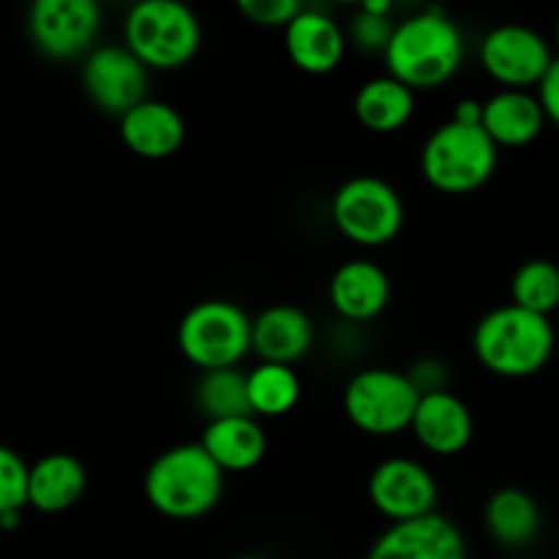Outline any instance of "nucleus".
<instances>
[{"mask_svg":"<svg viewBox=\"0 0 559 559\" xmlns=\"http://www.w3.org/2000/svg\"><path fill=\"white\" fill-rule=\"evenodd\" d=\"M420 391L409 374L393 369H364L344 388L349 424L369 437H393L413 429Z\"/></svg>","mask_w":559,"mask_h":559,"instance_id":"obj_7","label":"nucleus"},{"mask_svg":"<svg viewBox=\"0 0 559 559\" xmlns=\"http://www.w3.org/2000/svg\"><path fill=\"white\" fill-rule=\"evenodd\" d=\"M486 530L491 540L508 549L533 544L540 533V508L533 495L522 489H500L486 502Z\"/></svg>","mask_w":559,"mask_h":559,"instance_id":"obj_23","label":"nucleus"},{"mask_svg":"<svg viewBox=\"0 0 559 559\" xmlns=\"http://www.w3.org/2000/svg\"><path fill=\"white\" fill-rule=\"evenodd\" d=\"M27 480H31V467L22 462L20 453L0 445V516L27 506Z\"/></svg>","mask_w":559,"mask_h":559,"instance_id":"obj_28","label":"nucleus"},{"mask_svg":"<svg viewBox=\"0 0 559 559\" xmlns=\"http://www.w3.org/2000/svg\"><path fill=\"white\" fill-rule=\"evenodd\" d=\"M147 76L151 71L126 44L123 47L118 44L96 47L82 66V85L91 102L118 120L136 104L145 102Z\"/></svg>","mask_w":559,"mask_h":559,"instance_id":"obj_11","label":"nucleus"},{"mask_svg":"<svg viewBox=\"0 0 559 559\" xmlns=\"http://www.w3.org/2000/svg\"><path fill=\"white\" fill-rule=\"evenodd\" d=\"M437 480L420 462L391 456L369 475V500L393 524L424 519L437 513Z\"/></svg>","mask_w":559,"mask_h":559,"instance_id":"obj_12","label":"nucleus"},{"mask_svg":"<svg viewBox=\"0 0 559 559\" xmlns=\"http://www.w3.org/2000/svg\"><path fill=\"white\" fill-rule=\"evenodd\" d=\"M519 559H527V557H519Z\"/></svg>","mask_w":559,"mask_h":559,"instance_id":"obj_35","label":"nucleus"},{"mask_svg":"<svg viewBox=\"0 0 559 559\" xmlns=\"http://www.w3.org/2000/svg\"><path fill=\"white\" fill-rule=\"evenodd\" d=\"M200 445L222 473H249L265 459L267 437L260 420L249 415V418L211 420L202 431Z\"/></svg>","mask_w":559,"mask_h":559,"instance_id":"obj_20","label":"nucleus"},{"mask_svg":"<svg viewBox=\"0 0 559 559\" xmlns=\"http://www.w3.org/2000/svg\"><path fill=\"white\" fill-rule=\"evenodd\" d=\"M311 342L314 328L309 314L298 306H267L251 320V353L260 355V364H298L311 349Z\"/></svg>","mask_w":559,"mask_h":559,"instance_id":"obj_16","label":"nucleus"},{"mask_svg":"<svg viewBox=\"0 0 559 559\" xmlns=\"http://www.w3.org/2000/svg\"><path fill=\"white\" fill-rule=\"evenodd\" d=\"M331 304L344 320L369 322L380 317L391 304V278L380 265L369 260L344 262L331 278Z\"/></svg>","mask_w":559,"mask_h":559,"instance_id":"obj_18","label":"nucleus"},{"mask_svg":"<svg viewBox=\"0 0 559 559\" xmlns=\"http://www.w3.org/2000/svg\"><path fill=\"white\" fill-rule=\"evenodd\" d=\"M20 522H22V511L3 513V516H0V527H3V530H16V527H20Z\"/></svg>","mask_w":559,"mask_h":559,"instance_id":"obj_32","label":"nucleus"},{"mask_svg":"<svg viewBox=\"0 0 559 559\" xmlns=\"http://www.w3.org/2000/svg\"><path fill=\"white\" fill-rule=\"evenodd\" d=\"M555 38H557V47H559V20H557V27H555Z\"/></svg>","mask_w":559,"mask_h":559,"instance_id":"obj_33","label":"nucleus"},{"mask_svg":"<svg viewBox=\"0 0 559 559\" xmlns=\"http://www.w3.org/2000/svg\"><path fill=\"white\" fill-rule=\"evenodd\" d=\"M120 140L134 156L162 162L180 151L186 140V123L173 104L145 98L120 118Z\"/></svg>","mask_w":559,"mask_h":559,"instance_id":"obj_17","label":"nucleus"},{"mask_svg":"<svg viewBox=\"0 0 559 559\" xmlns=\"http://www.w3.org/2000/svg\"><path fill=\"white\" fill-rule=\"evenodd\" d=\"M511 304L551 317L559 309V265L551 260H527L511 282Z\"/></svg>","mask_w":559,"mask_h":559,"instance_id":"obj_26","label":"nucleus"},{"mask_svg":"<svg viewBox=\"0 0 559 559\" xmlns=\"http://www.w3.org/2000/svg\"><path fill=\"white\" fill-rule=\"evenodd\" d=\"M413 435L435 456H456L473 442L475 420L467 404L451 391L424 393L413 418Z\"/></svg>","mask_w":559,"mask_h":559,"instance_id":"obj_15","label":"nucleus"},{"mask_svg":"<svg viewBox=\"0 0 559 559\" xmlns=\"http://www.w3.org/2000/svg\"><path fill=\"white\" fill-rule=\"evenodd\" d=\"M451 120L464 126H480V120H484V102H478V98H462V102L453 107Z\"/></svg>","mask_w":559,"mask_h":559,"instance_id":"obj_31","label":"nucleus"},{"mask_svg":"<svg viewBox=\"0 0 559 559\" xmlns=\"http://www.w3.org/2000/svg\"><path fill=\"white\" fill-rule=\"evenodd\" d=\"M355 118L374 134H396L413 120L415 91H409L396 76H374L355 93Z\"/></svg>","mask_w":559,"mask_h":559,"instance_id":"obj_22","label":"nucleus"},{"mask_svg":"<svg viewBox=\"0 0 559 559\" xmlns=\"http://www.w3.org/2000/svg\"><path fill=\"white\" fill-rule=\"evenodd\" d=\"M197 407L205 415L207 424L211 420H227V418H249V382H246L243 371L235 369H216L202 371L200 382H197Z\"/></svg>","mask_w":559,"mask_h":559,"instance_id":"obj_25","label":"nucleus"},{"mask_svg":"<svg viewBox=\"0 0 559 559\" xmlns=\"http://www.w3.org/2000/svg\"><path fill=\"white\" fill-rule=\"evenodd\" d=\"M85 489V464L71 453H49L31 467L27 506L41 513H63L82 500Z\"/></svg>","mask_w":559,"mask_h":559,"instance_id":"obj_21","label":"nucleus"},{"mask_svg":"<svg viewBox=\"0 0 559 559\" xmlns=\"http://www.w3.org/2000/svg\"><path fill=\"white\" fill-rule=\"evenodd\" d=\"M123 38L147 71H175L200 52L202 27L178 0H142L126 16Z\"/></svg>","mask_w":559,"mask_h":559,"instance_id":"obj_4","label":"nucleus"},{"mask_svg":"<svg viewBox=\"0 0 559 559\" xmlns=\"http://www.w3.org/2000/svg\"><path fill=\"white\" fill-rule=\"evenodd\" d=\"M224 473L200 442H186L158 453L145 473V500L153 511L175 522H191L218 506Z\"/></svg>","mask_w":559,"mask_h":559,"instance_id":"obj_3","label":"nucleus"},{"mask_svg":"<svg viewBox=\"0 0 559 559\" xmlns=\"http://www.w3.org/2000/svg\"><path fill=\"white\" fill-rule=\"evenodd\" d=\"M331 213L338 233L364 249L393 243L404 227L402 197L377 175H358L342 183L333 197Z\"/></svg>","mask_w":559,"mask_h":559,"instance_id":"obj_8","label":"nucleus"},{"mask_svg":"<svg viewBox=\"0 0 559 559\" xmlns=\"http://www.w3.org/2000/svg\"><path fill=\"white\" fill-rule=\"evenodd\" d=\"M551 63L549 41L527 25H500L480 41V66L506 91L538 87Z\"/></svg>","mask_w":559,"mask_h":559,"instance_id":"obj_9","label":"nucleus"},{"mask_svg":"<svg viewBox=\"0 0 559 559\" xmlns=\"http://www.w3.org/2000/svg\"><path fill=\"white\" fill-rule=\"evenodd\" d=\"M235 559H262V557H235Z\"/></svg>","mask_w":559,"mask_h":559,"instance_id":"obj_34","label":"nucleus"},{"mask_svg":"<svg viewBox=\"0 0 559 559\" xmlns=\"http://www.w3.org/2000/svg\"><path fill=\"white\" fill-rule=\"evenodd\" d=\"M284 47L300 71L320 76L342 66L347 36L331 14L304 5V11L284 27Z\"/></svg>","mask_w":559,"mask_h":559,"instance_id":"obj_14","label":"nucleus"},{"mask_svg":"<svg viewBox=\"0 0 559 559\" xmlns=\"http://www.w3.org/2000/svg\"><path fill=\"white\" fill-rule=\"evenodd\" d=\"M238 9L254 25L287 27L304 11V5L295 0H238Z\"/></svg>","mask_w":559,"mask_h":559,"instance_id":"obj_29","label":"nucleus"},{"mask_svg":"<svg viewBox=\"0 0 559 559\" xmlns=\"http://www.w3.org/2000/svg\"><path fill=\"white\" fill-rule=\"evenodd\" d=\"M535 96H538L540 107H544L546 120L559 126V58H555L551 69L546 71L544 82L538 85V93H535Z\"/></svg>","mask_w":559,"mask_h":559,"instance_id":"obj_30","label":"nucleus"},{"mask_svg":"<svg viewBox=\"0 0 559 559\" xmlns=\"http://www.w3.org/2000/svg\"><path fill=\"white\" fill-rule=\"evenodd\" d=\"M480 126L497 147H524L544 134L546 115L535 93L500 91L484 102Z\"/></svg>","mask_w":559,"mask_h":559,"instance_id":"obj_19","label":"nucleus"},{"mask_svg":"<svg viewBox=\"0 0 559 559\" xmlns=\"http://www.w3.org/2000/svg\"><path fill=\"white\" fill-rule=\"evenodd\" d=\"M393 31H396V22H391V3L388 0H366L349 22V38L364 52L385 55Z\"/></svg>","mask_w":559,"mask_h":559,"instance_id":"obj_27","label":"nucleus"},{"mask_svg":"<svg viewBox=\"0 0 559 559\" xmlns=\"http://www.w3.org/2000/svg\"><path fill=\"white\" fill-rule=\"evenodd\" d=\"M254 418H278L298 407L300 377L293 366L260 364L246 374Z\"/></svg>","mask_w":559,"mask_h":559,"instance_id":"obj_24","label":"nucleus"},{"mask_svg":"<svg viewBox=\"0 0 559 559\" xmlns=\"http://www.w3.org/2000/svg\"><path fill=\"white\" fill-rule=\"evenodd\" d=\"M366 559H467V546L451 519L429 513L413 522L391 524Z\"/></svg>","mask_w":559,"mask_h":559,"instance_id":"obj_13","label":"nucleus"},{"mask_svg":"<svg viewBox=\"0 0 559 559\" xmlns=\"http://www.w3.org/2000/svg\"><path fill=\"white\" fill-rule=\"evenodd\" d=\"M555 328L549 317L522 306H497L475 325L473 353L486 371L506 380H524L546 369L555 355Z\"/></svg>","mask_w":559,"mask_h":559,"instance_id":"obj_2","label":"nucleus"},{"mask_svg":"<svg viewBox=\"0 0 559 559\" xmlns=\"http://www.w3.org/2000/svg\"><path fill=\"white\" fill-rule=\"evenodd\" d=\"M178 347L202 371L235 369L251 353V320L238 304L202 300L180 320Z\"/></svg>","mask_w":559,"mask_h":559,"instance_id":"obj_6","label":"nucleus"},{"mask_svg":"<svg viewBox=\"0 0 559 559\" xmlns=\"http://www.w3.org/2000/svg\"><path fill=\"white\" fill-rule=\"evenodd\" d=\"M27 27L44 55L71 60L96 49L102 9L93 0H36L27 11Z\"/></svg>","mask_w":559,"mask_h":559,"instance_id":"obj_10","label":"nucleus"},{"mask_svg":"<svg viewBox=\"0 0 559 559\" xmlns=\"http://www.w3.org/2000/svg\"><path fill=\"white\" fill-rule=\"evenodd\" d=\"M500 162V147L484 126L442 123L420 151V173L442 194H469L489 183Z\"/></svg>","mask_w":559,"mask_h":559,"instance_id":"obj_5","label":"nucleus"},{"mask_svg":"<svg viewBox=\"0 0 559 559\" xmlns=\"http://www.w3.org/2000/svg\"><path fill=\"white\" fill-rule=\"evenodd\" d=\"M464 38L456 22L442 11L429 9L396 22L385 49L388 74L409 91H435L459 71Z\"/></svg>","mask_w":559,"mask_h":559,"instance_id":"obj_1","label":"nucleus"}]
</instances>
